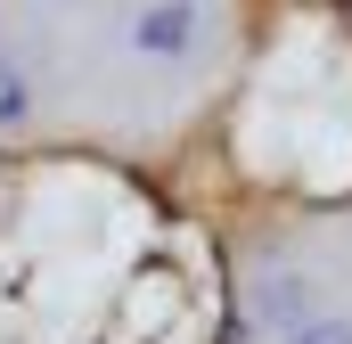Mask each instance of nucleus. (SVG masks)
<instances>
[{
    "label": "nucleus",
    "instance_id": "nucleus-5",
    "mask_svg": "<svg viewBox=\"0 0 352 344\" xmlns=\"http://www.w3.org/2000/svg\"><path fill=\"white\" fill-rule=\"evenodd\" d=\"M25 115H33V83H25V66L0 58V131H25Z\"/></svg>",
    "mask_w": 352,
    "mask_h": 344
},
{
    "label": "nucleus",
    "instance_id": "nucleus-1",
    "mask_svg": "<svg viewBox=\"0 0 352 344\" xmlns=\"http://www.w3.org/2000/svg\"><path fill=\"white\" fill-rule=\"evenodd\" d=\"M123 50L156 74H188L213 50V0H140L123 25Z\"/></svg>",
    "mask_w": 352,
    "mask_h": 344
},
{
    "label": "nucleus",
    "instance_id": "nucleus-3",
    "mask_svg": "<svg viewBox=\"0 0 352 344\" xmlns=\"http://www.w3.org/2000/svg\"><path fill=\"white\" fill-rule=\"evenodd\" d=\"M173 312H180V287L164 270H156V279H131V312H123V320H131L140 336H148V328H173Z\"/></svg>",
    "mask_w": 352,
    "mask_h": 344
},
{
    "label": "nucleus",
    "instance_id": "nucleus-2",
    "mask_svg": "<svg viewBox=\"0 0 352 344\" xmlns=\"http://www.w3.org/2000/svg\"><path fill=\"white\" fill-rule=\"evenodd\" d=\"M311 312H320V279H311L303 262L263 255L254 270H246V320H254L263 336H287V328L311 320Z\"/></svg>",
    "mask_w": 352,
    "mask_h": 344
},
{
    "label": "nucleus",
    "instance_id": "nucleus-4",
    "mask_svg": "<svg viewBox=\"0 0 352 344\" xmlns=\"http://www.w3.org/2000/svg\"><path fill=\"white\" fill-rule=\"evenodd\" d=\"M278 344H352V312H328V303H320L311 320H295Z\"/></svg>",
    "mask_w": 352,
    "mask_h": 344
}]
</instances>
